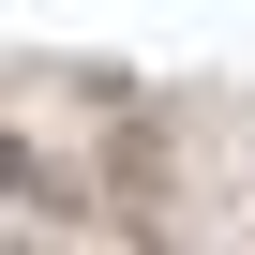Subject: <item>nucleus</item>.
<instances>
[{
    "label": "nucleus",
    "instance_id": "obj_1",
    "mask_svg": "<svg viewBox=\"0 0 255 255\" xmlns=\"http://www.w3.org/2000/svg\"><path fill=\"white\" fill-rule=\"evenodd\" d=\"M15 225H30V240H45V225H90V180L45 165V135H15Z\"/></svg>",
    "mask_w": 255,
    "mask_h": 255
}]
</instances>
